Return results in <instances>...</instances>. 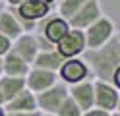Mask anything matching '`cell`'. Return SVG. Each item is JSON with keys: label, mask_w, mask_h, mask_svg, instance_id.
<instances>
[{"label": "cell", "mask_w": 120, "mask_h": 116, "mask_svg": "<svg viewBox=\"0 0 120 116\" xmlns=\"http://www.w3.org/2000/svg\"><path fill=\"white\" fill-rule=\"evenodd\" d=\"M81 60L87 64L89 74L95 79H103L120 87V37L114 33L105 45L97 49H85L81 52Z\"/></svg>", "instance_id": "cell-1"}, {"label": "cell", "mask_w": 120, "mask_h": 116, "mask_svg": "<svg viewBox=\"0 0 120 116\" xmlns=\"http://www.w3.org/2000/svg\"><path fill=\"white\" fill-rule=\"evenodd\" d=\"M14 12H16V18L19 21L21 29L25 33H31L37 27V23L50 14V6L41 2V0H23L19 6L14 8Z\"/></svg>", "instance_id": "cell-2"}, {"label": "cell", "mask_w": 120, "mask_h": 116, "mask_svg": "<svg viewBox=\"0 0 120 116\" xmlns=\"http://www.w3.org/2000/svg\"><path fill=\"white\" fill-rule=\"evenodd\" d=\"M116 33V25L109 15H101L97 21H93L87 29H83L85 35V46L87 49H97L109 41V39Z\"/></svg>", "instance_id": "cell-3"}, {"label": "cell", "mask_w": 120, "mask_h": 116, "mask_svg": "<svg viewBox=\"0 0 120 116\" xmlns=\"http://www.w3.org/2000/svg\"><path fill=\"white\" fill-rule=\"evenodd\" d=\"M68 97V85L62 81H56L54 85H50L49 89H45L41 93H35L37 99V110H41L43 114H54L60 103Z\"/></svg>", "instance_id": "cell-4"}, {"label": "cell", "mask_w": 120, "mask_h": 116, "mask_svg": "<svg viewBox=\"0 0 120 116\" xmlns=\"http://www.w3.org/2000/svg\"><path fill=\"white\" fill-rule=\"evenodd\" d=\"M118 105H120L118 89L109 81L95 79L93 81V106L103 108L107 112H114L118 110Z\"/></svg>", "instance_id": "cell-5"}, {"label": "cell", "mask_w": 120, "mask_h": 116, "mask_svg": "<svg viewBox=\"0 0 120 116\" xmlns=\"http://www.w3.org/2000/svg\"><path fill=\"white\" fill-rule=\"evenodd\" d=\"M87 49L85 46V35L81 29H74L70 27L64 33V37L54 45V50L60 54L62 58H76L81 56V52Z\"/></svg>", "instance_id": "cell-6"}, {"label": "cell", "mask_w": 120, "mask_h": 116, "mask_svg": "<svg viewBox=\"0 0 120 116\" xmlns=\"http://www.w3.org/2000/svg\"><path fill=\"white\" fill-rule=\"evenodd\" d=\"M56 75L58 79L66 83V85H74V83H79L83 79H89V68L79 56L76 58H64L60 68L56 70Z\"/></svg>", "instance_id": "cell-7"}, {"label": "cell", "mask_w": 120, "mask_h": 116, "mask_svg": "<svg viewBox=\"0 0 120 116\" xmlns=\"http://www.w3.org/2000/svg\"><path fill=\"white\" fill-rule=\"evenodd\" d=\"M103 14L105 12H103V8H101V0H89V2H85L78 12H74L66 21H68L70 27L83 31V29H87L89 25H91L93 21L99 19Z\"/></svg>", "instance_id": "cell-8"}, {"label": "cell", "mask_w": 120, "mask_h": 116, "mask_svg": "<svg viewBox=\"0 0 120 116\" xmlns=\"http://www.w3.org/2000/svg\"><path fill=\"white\" fill-rule=\"evenodd\" d=\"M70 29L68 21L64 18H60V15H47V18L41 19V25H39V31H37V35L43 37L47 43L50 45H56L60 39L64 37V33Z\"/></svg>", "instance_id": "cell-9"}, {"label": "cell", "mask_w": 120, "mask_h": 116, "mask_svg": "<svg viewBox=\"0 0 120 116\" xmlns=\"http://www.w3.org/2000/svg\"><path fill=\"white\" fill-rule=\"evenodd\" d=\"M25 87L33 93H41L45 89H49L50 85H54L58 81L56 72H50V70H41V68H29V72L25 74Z\"/></svg>", "instance_id": "cell-10"}, {"label": "cell", "mask_w": 120, "mask_h": 116, "mask_svg": "<svg viewBox=\"0 0 120 116\" xmlns=\"http://www.w3.org/2000/svg\"><path fill=\"white\" fill-rule=\"evenodd\" d=\"M29 68H31V66H29L14 49H10V50L2 56V75L25 77V74L29 72Z\"/></svg>", "instance_id": "cell-11"}, {"label": "cell", "mask_w": 120, "mask_h": 116, "mask_svg": "<svg viewBox=\"0 0 120 116\" xmlns=\"http://www.w3.org/2000/svg\"><path fill=\"white\" fill-rule=\"evenodd\" d=\"M12 49L31 66L33 58L37 56V52H39V43H37L35 33H21L18 39L12 41Z\"/></svg>", "instance_id": "cell-12"}, {"label": "cell", "mask_w": 120, "mask_h": 116, "mask_svg": "<svg viewBox=\"0 0 120 116\" xmlns=\"http://www.w3.org/2000/svg\"><path fill=\"white\" fill-rule=\"evenodd\" d=\"M68 95L76 101V105L81 108V112L93 106V81L83 79L79 83L68 85Z\"/></svg>", "instance_id": "cell-13"}, {"label": "cell", "mask_w": 120, "mask_h": 116, "mask_svg": "<svg viewBox=\"0 0 120 116\" xmlns=\"http://www.w3.org/2000/svg\"><path fill=\"white\" fill-rule=\"evenodd\" d=\"M0 33L4 37H8L10 41L18 39L21 33H25V31L21 29L18 18H16L14 8H2V10H0Z\"/></svg>", "instance_id": "cell-14"}, {"label": "cell", "mask_w": 120, "mask_h": 116, "mask_svg": "<svg viewBox=\"0 0 120 116\" xmlns=\"http://www.w3.org/2000/svg\"><path fill=\"white\" fill-rule=\"evenodd\" d=\"M6 112H18V110H37V99L35 93L23 87L16 97H12L8 103L4 105Z\"/></svg>", "instance_id": "cell-15"}, {"label": "cell", "mask_w": 120, "mask_h": 116, "mask_svg": "<svg viewBox=\"0 0 120 116\" xmlns=\"http://www.w3.org/2000/svg\"><path fill=\"white\" fill-rule=\"evenodd\" d=\"M62 56L52 49V50H39L37 52V56L33 58L31 66L33 68H41V70H50V72H56L62 64Z\"/></svg>", "instance_id": "cell-16"}, {"label": "cell", "mask_w": 120, "mask_h": 116, "mask_svg": "<svg viewBox=\"0 0 120 116\" xmlns=\"http://www.w3.org/2000/svg\"><path fill=\"white\" fill-rule=\"evenodd\" d=\"M23 87H25V79H23V77L0 75V97H2V103L6 105L12 97H16ZM4 105H2V106H4Z\"/></svg>", "instance_id": "cell-17"}, {"label": "cell", "mask_w": 120, "mask_h": 116, "mask_svg": "<svg viewBox=\"0 0 120 116\" xmlns=\"http://www.w3.org/2000/svg\"><path fill=\"white\" fill-rule=\"evenodd\" d=\"M54 116H81V108L76 105V101L68 95L62 103H60V106L56 108Z\"/></svg>", "instance_id": "cell-18"}, {"label": "cell", "mask_w": 120, "mask_h": 116, "mask_svg": "<svg viewBox=\"0 0 120 116\" xmlns=\"http://www.w3.org/2000/svg\"><path fill=\"white\" fill-rule=\"evenodd\" d=\"M85 2H89V0H60V4H58V15L64 18V19H68L70 15L74 12H78Z\"/></svg>", "instance_id": "cell-19"}, {"label": "cell", "mask_w": 120, "mask_h": 116, "mask_svg": "<svg viewBox=\"0 0 120 116\" xmlns=\"http://www.w3.org/2000/svg\"><path fill=\"white\" fill-rule=\"evenodd\" d=\"M81 116H110V112L103 110V108H97V106H91V108L81 112Z\"/></svg>", "instance_id": "cell-20"}, {"label": "cell", "mask_w": 120, "mask_h": 116, "mask_svg": "<svg viewBox=\"0 0 120 116\" xmlns=\"http://www.w3.org/2000/svg\"><path fill=\"white\" fill-rule=\"evenodd\" d=\"M10 49H12V41H10L8 37H4L2 33H0V56H4V54L8 52Z\"/></svg>", "instance_id": "cell-21"}, {"label": "cell", "mask_w": 120, "mask_h": 116, "mask_svg": "<svg viewBox=\"0 0 120 116\" xmlns=\"http://www.w3.org/2000/svg\"><path fill=\"white\" fill-rule=\"evenodd\" d=\"M41 110H18V112H6V116H41Z\"/></svg>", "instance_id": "cell-22"}, {"label": "cell", "mask_w": 120, "mask_h": 116, "mask_svg": "<svg viewBox=\"0 0 120 116\" xmlns=\"http://www.w3.org/2000/svg\"><path fill=\"white\" fill-rule=\"evenodd\" d=\"M23 0H6V4H8L10 8H16V6H19Z\"/></svg>", "instance_id": "cell-23"}, {"label": "cell", "mask_w": 120, "mask_h": 116, "mask_svg": "<svg viewBox=\"0 0 120 116\" xmlns=\"http://www.w3.org/2000/svg\"><path fill=\"white\" fill-rule=\"evenodd\" d=\"M41 2H45V4H49V6H52V4L56 2V0H41Z\"/></svg>", "instance_id": "cell-24"}, {"label": "cell", "mask_w": 120, "mask_h": 116, "mask_svg": "<svg viewBox=\"0 0 120 116\" xmlns=\"http://www.w3.org/2000/svg\"><path fill=\"white\" fill-rule=\"evenodd\" d=\"M0 116H6V110H4V106H0Z\"/></svg>", "instance_id": "cell-25"}, {"label": "cell", "mask_w": 120, "mask_h": 116, "mask_svg": "<svg viewBox=\"0 0 120 116\" xmlns=\"http://www.w3.org/2000/svg\"><path fill=\"white\" fill-rule=\"evenodd\" d=\"M0 75H2V56H0Z\"/></svg>", "instance_id": "cell-26"}, {"label": "cell", "mask_w": 120, "mask_h": 116, "mask_svg": "<svg viewBox=\"0 0 120 116\" xmlns=\"http://www.w3.org/2000/svg\"><path fill=\"white\" fill-rule=\"evenodd\" d=\"M41 116H54V114H41Z\"/></svg>", "instance_id": "cell-27"}, {"label": "cell", "mask_w": 120, "mask_h": 116, "mask_svg": "<svg viewBox=\"0 0 120 116\" xmlns=\"http://www.w3.org/2000/svg\"><path fill=\"white\" fill-rule=\"evenodd\" d=\"M2 105H4V103H2V97H0V106H2Z\"/></svg>", "instance_id": "cell-28"}, {"label": "cell", "mask_w": 120, "mask_h": 116, "mask_svg": "<svg viewBox=\"0 0 120 116\" xmlns=\"http://www.w3.org/2000/svg\"><path fill=\"white\" fill-rule=\"evenodd\" d=\"M0 10H2V6H0Z\"/></svg>", "instance_id": "cell-29"}, {"label": "cell", "mask_w": 120, "mask_h": 116, "mask_svg": "<svg viewBox=\"0 0 120 116\" xmlns=\"http://www.w3.org/2000/svg\"><path fill=\"white\" fill-rule=\"evenodd\" d=\"M58 2H60V0H58Z\"/></svg>", "instance_id": "cell-30"}]
</instances>
